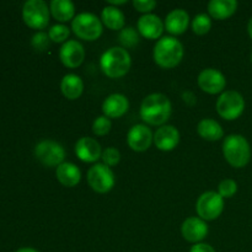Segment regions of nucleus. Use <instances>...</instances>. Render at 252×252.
<instances>
[{"instance_id": "obj_1", "label": "nucleus", "mask_w": 252, "mask_h": 252, "mask_svg": "<svg viewBox=\"0 0 252 252\" xmlns=\"http://www.w3.org/2000/svg\"><path fill=\"white\" fill-rule=\"evenodd\" d=\"M172 112L169 97L162 94H152L140 105V118L147 125L162 126L166 123Z\"/></svg>"}, {"instance_id": "obj_2", "label": "nucleus", "mask_w": 252, "mask_h": 252, "mask_svg": "<svg viewBox=\"0 0 252 252\" xmlns=\"http://www.w3.org/2000/svg\"><path fill=\"white\" fill-rule=\"evenodd\" d=\"M153 57L160 68L172 69L179 65L184 58V46L174 37H162L154 46Z\"/></svg>"}, {"instance_id": "obj_3", "label": "nucleus", "mask_w": 252, "mask_h": 252, "mask_svg": "<svg viewBox=\"0 0 252 252\" xmlns=\"http://www.w3.org/2000/svg\"><path fill=\"white\" fill-rule=\"evenodd\" d=\"M132 65L130 54L123 47H112L101 56L100 66L103 74L111 79L125 76Z\"/></svg>"}, {"instance_id": "obj_4", "label": "nucleus", "mask_w": 252, "mask_h": 252, "mask_svg": "<svg viewBox=\"0 0 252 252\" xmlns=\"http://www.w3.org/2000/svg\"><path fill=\"white\" fill-rule=\"evenodd\" d=\"M223 154L233 167L246 166L251 159V148L248 139L240 134H230L224 139Z\"/></svg>"}, {"instance_id": "obj_5", "label": "nucleus", "mask_w": 252, "mask_h": 252, "mask_svg": "<svg viewBox=\"0 0 252 252\" xmlns=\"http://www.w3.org/2000/svg\"><path fill=\"white\" fill-rule=\"evenodd\" d=\"M71 30L79 38L89 42L100 38L103 31L102 22L96 15L90 12H83L74 17L71 21Z\"/></svg>"}, {"instance_id": "obj_6", "label": "nucleus", "mask_w": 252, "mask_h": 252, "mask_svg": "<svg viewBox=\"0 0 252 252\" xmlns=\"http://www.w3.org/2000/svg\"><path fill=\"white\" fill-rule=\"evenodd\" d=\"M245 111V98L238 91H225L217 101V112L226 121H234Z\"/></svg>"}, {"instance_id": "obj_7", "label": "nucleus", "mask_w": 252, "mask_h": 252, "mask_svg": "<svg viewBox=\"0 0 252 252\" xmlns=\"http://www.w3.org/2000/svg\"><path fill=\"white\" fill-rule=\"evenodd\" d=\"M49 11L43 0H29L22 7V19L31 29L43 30L48 26Z\"/></svg>"}, {"instance_id": "obj_8", "label": "nucleus", "mask_w": 252, "mask_h": 252, "mask_svg": "<svg viewBox=\"0 0 252 252\" xmlns=\"http://www.w3.org/2000/svg\"><path fill=\"white\" fill-rule=\"evenodd\" d=\"M224 209V198L219 193L213 191H208L202 193L198 197L196 203V211L198 217L203 220H214Z\"/></svg>"}, {"instance_id": "obj_9", "label": "nucleus", "mask_w": 252, "mask_h": 252, "mask_svg": "<svg viewBox=\"0 0 252 252\" xmlns=\"http://www.w3.org/2000/svg\"><path fill=\"white\" fill-rule=\"evenodd\" d=\"M115 174L105 164H95L88 171V184L97 193H107L115 186Z\"/></svg>"}, {"instance_id": "obj_10", "label": "nucleus", "mask_w": 252, "mask_h": 252, "mask_svg": "<svg viewBox=\"0 0 252 252\" xmlns=\"http://www.w3.org/2000/svg\"><path fill=\"white\" fill-rule=\"evenodd\" d=\"M34 155L37 160L44 166L54 167L63 164L65 158V150L63 145L54 140H42L34 148Z\"/></svg>"}, {"instance_id": "obj_11", "label": "nucleus", "mask_w": 252, "mask_h": 252, "mask_svg": "<svg viewBox=\"0 0 252 252\" xmlns=\"http://www.w3.org/2000/svg\"><path fill=\"white\" fill-rule=\"evenodd\" d=\"M198 85L204 93L216 95L225 89L226 79L223 73L217 69L208 68L201 71L198 75Z\"/></svg>"}, {"instance_id": "obj_12", "label": "nucleus", "mask_w": 252, "mask_h": 252, "mask_svg": "<svg viewBox=\"0 0 252 252\" xmlns=\"http://www.w3.org/2000/svg\"><path fill=\"white\" fill-rule=\"evenodd\" d=\"M59 58L66 68H78L85 59V49L80 42L66 41L59 51Z\"/></svg>"}, {"instance_id": "obj_13", "label": "nucleus", "mask_w": 252, "mask_h": 252, "mask_svg": "<svg viewBox=\"0 0 252 252\" xmlns=\"http://www.w3.org/2000/svg\"><path fill=\"white\" fill-rule=\"evenodd\" d=\"M154 137L145 125H135L129 129L127 134V143L129 148L134 152H145L150 148Z\"/></svg>"}, {"instance_id": "obj_14", "label": "nucleus", "mask_w": 252, "mask_h": 252, "mask_svg": "<svg viewBox=\"0 0 252 252\" xmlns=\"http://www.w3.org/2000/svg\"><path fill=\"white\" fill-rule=\"evenodd\" d=\"M181 233L185 240L189 243L199 244V241H202L208 235V225L203 219L191 217L182 223Z\"/></svg>"}, {"instance_id": "obj_15", "label": "nucleus", "mask_w": 252, "mask_h": 252, "mask_svg": "<svg viewBox=\"0 0 252 252\" xmlns=\"http://www.w3.org/2000/svg\"><path fill=\"white\" fill-rule=\"evenodd\" d=\"M75 154L81 161L96 162L102 157V150L97 140L90 137H83L76 142Z\"/></svg>"}, {"instance_id": "obj_16", "label": "nucleus", "mask_w": 252, "mask_h": 252, "mask_svg": "<svg viewBox=\"0 0 252 252\" xmlns=\"http://www.w3.org/2000/svg\"><path fill=\"white\" fill-rule=\"evenodd\" d=\"M138 32L148 39H158L164 32L165 24L154 14H145L138 20Z\"/></svg>"}, {"instance_id": "obj_17", "label": "nucleus", "mask_w": 252, "mask_h": 252, "mask_svg": "<svg viewBox=\"0 0 252 252\" xmlns=\"http://www.w3.org/2000/svg\"><path fill=\"white\" fill-rule=\"evenodd\" d=\"M180 133L174 126H161L154 134V143L161 152H171L179 145Z\"/></svg>"}, {"instance_id": "obj_18", "label": "nucleus", "mask_w": 252, "mask_h": 252, "mask_svg": "<svg viewBox=\"0 0 252 252\" xmlns=\"http://www.w3.org/2000/svg\"><path fill=\"white\" fill-rule=\"evenodd\" d=\"M129 108V101L122 94H112L102 103L103 115L107 118H120Z\"/></svg>"}, {"instance_id": "obj_19", "label": "nucleus", "mask_w": 252, "mask_h": 252, "mask_svg": "<svg viewBox=\"0 0 252 252\" xmlns=\"http://www.w3.org/2000/svg\"><path fill=\"white\" fill-rule=\"evenodd\" d=\"M189 24V16L184 9H175L165 19V29L169 33L179 36L186 32Z\"/></svg>"}, {"instance_id": "obj_20", "label": "nucleus", "mask_w": 252, "mask_h": 252, "mask_svg": "<svg viewBox=\"0 0 252 252\" xmlns=\"http://www.w3.org/2000/svg\"><path fill=\"white\" fill-rule=\"evenodd\" d=\"M57 180L65 187H74L80 182L81 172L73 162H63L57 167Z\"/></svg>"}, {"instance_id": "obj_21", "label": "nucleus", "mask_w": 252, "mask_h": 252, "mask_svg": "<svg viewBox=\"0 0 252 252\" xmlns=\"http://www.w3.org/2000/svg\"><path fill=\"white\" fill-rule=\"evenodd\" d=\"M238 9L236 0H212L208 4V12L213 19L225 20L233 16Z\"/></svg>"}, {"instance_id": "obj_22", "label": "nucleus", "mask_w": 252, "mask_h": 252, "mask_svg": "<svg viewBox=\"0 0 252 252\" xmlns=\"http://www.w3.org/2000/svg\"><path fill=\"white\" fill-rule=\"evenodd\" d=\"M61 90L68 100H78L84 91V83L76 74H66L61 83Z\"/></svg>"}, {"instance_id": "obj_23", "label": "nucleus", "mask_w": 252, "mask_h": 252, "mask_svg": "<svg viewBox=\"0 0 252 252\" xmlns=\"http://www.w3.org/2000/svg\"><path fill=\"white\" fill-rule=\"evenodd\" d=\"M49 10L54 19L59 22L73 21L75 16V6L70 0H52Z\"/></svg>"}, {"instance_id": "obj_24", "label": "nucleus", "mask_w": 252, "mask_h": 252, "mask_svg": "<svg viewBox=\"0 0 252 252\" xmlns=\"http://www.w3.org/2000/svg\"><path fill=\"white\" fill-rule=\"evenodd\" d=\"M197 132L203 139L209 140V142H216L223 138L224 130L221 126L217 121L212 118H204L197 126Z\"/></svg>"}, {"instance_id": "obj_25", "label": "nucleus", "mask_w": 252, "mask_h": 252, "mask_svg": "<svg viewBox=\"0 0 252 252\" xmlns=\"http://www.w3.org/2000/svg\"><path fill=\"white\" fill-rule=\"evenodd\" d=\"M101 20L107 29L117 31L125 29L126 17L118 7L106 6L101 12Z\"/></svg>"}, {"instance_id": "obj_26", "label": "nucleus", "mask_w": 252, "mask_h": 252, "mask_svg": "<svg viewBox=\"0 0 252 252\" xmlns=\"http://www.w3.org/2000/svg\"><path fill=\"white\" fill-rule=\"evenodd\" d=\"M121 44L126 48H133L139 43V34H138L137 30L133 27H126V29L121 30L120 36H118Z\"/></svg>"}, {"instance_id": "obj_27", "label": "nucleus", "mask_w": 252, "mask_h": 252, "mask_svg": "<svg viewBox=\"0 0 252 252\" xmlns=\"http://www.w3.org/2000/svg\"><path fill=\"white\" fill-rule=\"evenodd\" d=\"M212 29V20L207 14H198L192 20V30L198 36L208 33Z\"/></svg>"}, {"instance_id": "obj_28", "label": "nucleus", "mask_w": 252, "mask_h": 252, "mask_svg": "<svg viewBox=\"0 0 252 252\" xmlns=\"http://www.w3.org/2000/svg\"><path fill=\"white\" fill-rule=\"evenodd\" d=\"M48 36L54 43H65L68 37L70 36V30L65 25H54L49 29Z\"/></svg>"}, {"instance_id": "obj_29", "label": "nucleus", "mask_w": 252, "mask_h": 252, "mask_svg": "<svg viewBox=\"0 0 252 252\" xmlns=\"http://www.w3.org/2000/svg\"><path fill=\"white\" fill-rule=\"evenodd\" d=\"M111 127H112V123H111L110 118H107L106 116H100V117H97L94 121L93 132L95 135L102 137V135L110 133Z\"/></svg>"}, {"instance_id": "obj_30", "label": "nucleus", "mask_w": 252, "mask_h": 252, "mask_svg": "<svg viewBox=\"0 0 252 252\" xmlns=\"http://www.w3.org/2000/svg\"><path fill=\"white\" fill-rule=\"evenodd\" d=\"M238 192V184L231 179H225L219 184L218 193L223 198H230Z\"/></svg>"}, {"instance_id": "obj_31", "label": "nucleus", "mask_w": 252, "mask_h": 252, "mask_svg": "<svg viewBox=\"0 0 252 252\" xmlns=\"http://www.w3.org/2000/svg\"><path fill=\"white\" fill-rule=\"evenodd\" d=\"M51 38L47 33L44 32H37L31 39V44L36 51L43 52L46 49L49 48V44H51Z\"/></svg>"}, {"instance_id": "obj_32", "label": "nucleus", "mask_w": 252, "mask_h": 252, "mask_svg": "<svg viewBox=\"0 0 252 252\" xmlns=\"http://www.w3.org/2000/svg\"><path fill=\"white\" fill-rule=\"evenodd\" d=\"M101 159L103 160V164L107 165L108 167L111 166H116V165L120 162L121 160V154L116 148H107L102 152V157Z\"/></svg>"}, {"instance_id": "obj_33", "label": "nucleus", "mask_w": 252, "mask_h": 252, "mask_svg": "<svg viewBox=\"0 0 252 252\" xmlns=\"http://www.w3.org/2000/svg\"><path fill=\"white\" fill-rule=\"evenodd\" d=\"M133 6L137 9V11L149 14L157 6V1H154V0H134Z\"/></svg>"}, {"instance_id": "obj_34", "label": "nucleus", "mask_w": 252, "mask_h": 252, "mask_svg": "<svg viewBox=\"0 0 252 252\" xmlns=\"http://www.w3.org/2000/svg\"><path fill=\"white\" fill-rule=\"evenodd\" d=\"M189 252H216V250H214L211 245H208V244L199 243L194 244V246H192Z\"/></svg>"}, {"instance_id": "obj_35", "label": "nucleus", "mask_w": 252, "mask_h": 252, "mask_svg": "<svg viewBox=\"0 0 252 252\" xmlns=\"http://www.w3.org/2000/svg\"><path fill=\"white\" fill-rule=\"evenodd\" d=\"M110 6H118V5H125L127 4V0H110L108 1Z\"/></svg>"}, {"instance_id": "obj_36", "label": "nucleus", "mask_w": 252, "mask_h": 252, "mask_svg": "<svg viewBox=\"0 0 252 252\" xmlns=\"http://www.w3.org/2000/svg\"><path fill=\"white\" fill-rule=\"evenodd\" d=\"M15 252H38V251L31 248H22V249H19V250H16Z\"/></svg>"}, {"instance_id": "obj_37", "label": "nucleus", "mask_w": 252, "mask_h": 252, "mask_svg": "<svg viewBox=\"0 0 252 252\" xmlns=\"http://www.w3.org/2000/svg\"><path fill=\"white\" fill-rule=\"evenodd\" d=\"M248 32H249V34H250V37H251V39H252V17L250 19V21H249Z\"/></svg>"}, {"instance_id": "obj_38", "label": "nucleus", "mask_w": 252, "mask_h": 252, "mask_svg": "<svg viewBox=\"0 0 252 252\" xmlns=\"http://www.w3.org/2000/svg\"><path fill=\"white\" fill-rule=\"evenodd\" d=\"M251 63H252V53H251Z\"/></svg>"}]
</instances>
